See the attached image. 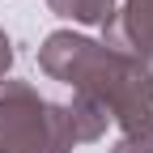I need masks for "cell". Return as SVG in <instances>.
<instances>
[{
	"mask_svg": "<svg viewBox=\"0 0 153 153\" xmlns=\"http://www.w3.org/2000/svg\"><path fill=\"white\" fill-rule=\"evenodd\" d=\"M38 68L94 98L123 136H153V68L145 60L72 30H51L38 47Z\"/></svg>",
	"mask_w": 153,
	"mask_h": 153,
	"instance_id": "1",
	"label": "cell"
},
{
	"mask_svg": "<svg viewBox=\"0 0 153 153\" xmlns=\"http://www.w3.org/2000/svg\"><path fill=\"white\" fill-rule=\"evenodd\" d=\"M72 132L64 102H47L30 81H0V153H68Z\"/></svg>",
	"mask_w": 153,
	"mask_h": 153,
	"instance_id": "2",
	"label": "cell"
},
{
	"mask_svg": "<svg viewBox=\"0 0 153 153\" xmlns=\"http://www.w3.org/2000/svg\"><path fill=\"white\" fill-rule=\"evenodd\" d=\"M106 43L136 60H153V0H123L106 26Z\"/></svg>",
	"mask_w": 153,
	"mask_h": 153,
	"instance_id": "3",
	"label": "cell"
},
{
	"mask_svg": "<svg viewBox=\"0 0 153 153\" xmlns=\"http://www.w3.org/2000/svg\"><path fill=\"white\" fill-rule=\"evenodd\" d=\"M64 115H68V132H72V145H94V140H102V132L111 123V115L85 98V94H72V102H64Z\"/></svg>",
	"mask_w": 153,
	"mask_h": 153,
	"instance_id": "4",
	"label": "cell"
},
{
	"mask_svg": "<svg viewBox=\"0 0 153 153\" xmlns=\"http://www.w3.org/2000/svg\"><path fill=\"white\" fill-rule=\"evenodd\" d=\"M115 4H119V0H47V9L55 17H68L76 26H98V30L111 26Z\"/></svg>",
	"mask_w": 153,
	"mask_h": 153,
	"instance_id": "5",
	"label": "cell"
},
{
	"mask_svg": "<svg viewBox=\"0 0 153 153\" xmlns=\"http://www.w3.org/2000/svg\"><path fill=\"white\" fill-rule=\"evenodd\" d=\"M111 153H153V136H123L111 145Z\"/></svg>",
	"mask_w": 153,
	"mask_h": 153,
	"instance_id": "6",
	"label": "cell"
},
{
	"mask_svg": "<svg viewBox=\"0 0 153 153\" xmlns=\"http://www.w3.org/2000/svg\"><path fill=\"white\" fill-rule=\"evenodd\" d=\"M9 68H13V38L0 30V81L9 76Z\"/></svg>",
	"mask_w": 153,
	"mask_h": 153,
	"instance_id": "7",
	"label": "cell"
},
{
	"mask_svg": "<svg viewBox=\"0 0 153 153\" xmlns=\"http://www.w3.org/2000/svg\"><path fill=\"white\" fill-rule=\"evenodd\" d=\"M149 68H153V60H149Z\"/></svg>",
	"mask_w": 153,
	"mask_h": 153,
	"instance_id": "8",
	"label": "cell"
}]
</instances>
